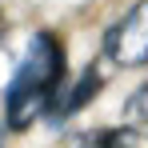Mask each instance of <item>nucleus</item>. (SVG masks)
<instances>
[{"mask_svg": "<svg viewBox=\"0 0 148 148\" xmlns=\"http://www.w3.org/2000/svg\"><path fill=\"white\" fill-rule=\"evenodd\" d=\"M64 76H68V60H64V44L56 32H36L32 44H28L20 68L12 72L8 88H4V124L12 132H20L28 124H36L40 116H48L56 92L64 88Z\"/></svg>", "mask_w": 148, "mask_h": 148, "instance_id": "f257e3e1", "label": "nucleus"}, {"mask_svg": "<svg viewBox=\"0 0 148 148\" xmlns=\"http://www.w3.org/2000/svg\"><path fill=\"white\" fill-rule=\"evenodd\" d=\"M104 52L116 68H144L148 64V0H136L104 36Z\"/></svg>", "mask_w": 148, "mask_h": 148, "instance_id": "f03ea898", "label": "nucleus"}, {"mask_svg": "<svg viewBox=\"0 0 148 148\" xmlns=\"http://www.w3.org/2000/svg\"><path fill=\"white\" fill-rule=\"evenodd\" d=\"M100 88H104V76H100V68H84V72L76 76V84H64L60 92H56V100H52V108H48V116L52 120H68V116H76L88 100L96 96Z\"/></svg>", "mask_w": 148, "mask_h": 148, "instance_id": "7ed1b4c3", "label": "nucleus"}, {"mask_svg": "<svg viewBox=\"0 0 148 148\" xmlns=\"http://www.w3.org/2000/svg\"><path fill=\"white\" fill-rule=\"evenodd\" d=\"M124 116H128V124L132 128H140V132H148V80L128 96V104H124Z\"/></svg>", "mask_w": 148, "mask_h": 148, "instance_id": "20e7f679", "label": "nucleus"}, {"mask_svg": "<svg viewBox=\"0 0 148 148\" xmlns=\"http://www.w3.org/2000/svg\"><path fill=\"white\" fill-rule=\"evenodd\" d=\"M0 140H4V120H0Z\"/></svg>", "mask_w": 148, "mask_h": 148, "instance_id": "39448f33", "label": "nucleus"}]
</instances>
